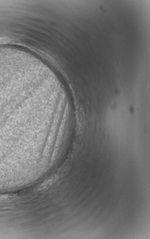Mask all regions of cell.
Instances as JSON below:
<instances>
[{"label":"cell","mask_w":150,"mask_h":239,"mask_svg":"<svg viewBox=\"0 0 150 239\" xmlns=\"http://www.w3.org/2000/svg\"><path fill=\"white\" fill-rule=\"evenodd\" d=\"M57 178L54 177H52V178H49L46 180V181L44 182L42 184L41 186H40L38 189L41 191V190H43L44 189H47L48 187H50L51 185H52L53 183L55 182L56 181Z\"/></svg>","instance_id":"obj_1"}]
</instances>
